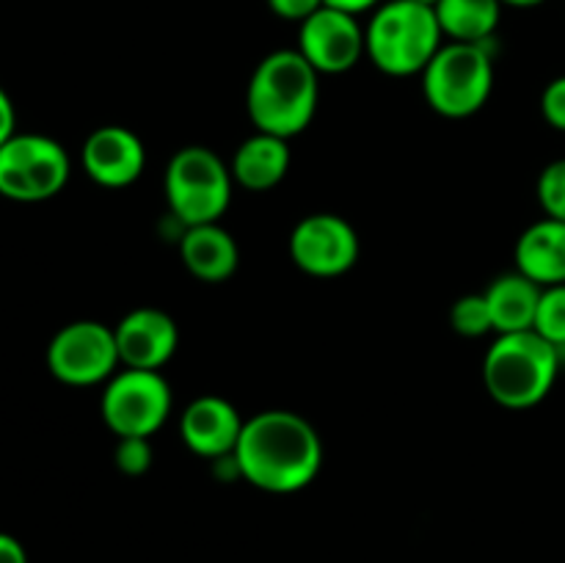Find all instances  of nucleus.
Listing matches in <instances>:
<instances>
[{
  "mask_svg": "<svg viewBox=\"0 0 565 563\" xmlns=\"http://www.w3.org/2000/svg\"><path fill=\"white\" fill-rule=\"evenodd\" d=\"M235 467L246 484L268 495H296L318 478L323 442L307 417L287 408H268L243 419Z\"/></svg>",
  "mask_w": 565,
  "mask_h": 563,
  "instance_id": "nucleus-1",
  "label": "nucleus"
},
{
  "mask_svg": "<svg viewBox=\"0 0 565 563\" xmlns=\"http://www.w3.org/2000/svg\"><path fill=\"white\" fill-rule=\"evenodd\" d=\"M320 99V75L298 50H274L252 72L246 110L259 132L290 141L307 130Z\"/></svg>",
  "mask_w": 565,
  "mask_h": 563,
  "instance_id": "nucleus-2",
  "label": "nucleus"
},
{
  "mask_svg": "<svg viewBox=\"0 0 565 563\" xmlns=\"http://www.w3.org/2000/svg\"><path fill=\"white\" fill-rule=\"evenodd\" d=\"M561 375V348L535 329L497 334L483 357L486 392L500 406L522 412L539 406L555 390Z\"/></svg>",
  "mask_w": 565,
  "mask_h": 563,
  "instance_id": "nucleus-3",
  "label": "nucleus"
},
{
  "mask_svg": "<svg viewBox=\"0 0 565 563\" xmlns=\"http://www.w3.org/2000/svg\"><path fill=\"white\" fill-rule=\"evenodd\" d=\"M441 44L436 11L414 0H384L364 25L367 59L390 77L423 75Z\"/></svg>",
  "mask_w": 565,
  "mask_h": 563,
  "instance_id": "nucleus-4",
  "label": "nucleus"
},
{
  "mask_svg": "<svg viewBox=\"0 0 565 563\" xmlns=\"http://www.w3.org/2000/svg\"><path fill=\"white\" fill-rule=\"evenodd\" d=\"M419 77L430 110L445 119H467L483 110L494 92V59L489 44L445 42Z\"/></svg>",
  "mask_w": 565,
  "mask_h": 563,
  "instance_id": "nucleus-5",
  "label": "nucleus"
},
{
  "mask_svg": "<svg viewBox=\"0 0 565 563\" xmlns=\"http://www.w3.org/2000/svg\"><path fill=\"white\" fill-rule=\"evenodd\" d=\"M230 163L207 147H182L169 160L163 174V193L171 215L185 226L215 224L232 202Z\"/></svg>",
  "mask_w": 565,
  "mask_h": 563,
  "instance_id": "nucleus-6",
  "label": "nucleus"
},
{
  "mask_svg": "<svg viewBox=\"0 0 565 563\" xmlns=\"http://www.w3.org/2000/svg\"><path fill=\"white\" fill-rule=\"evenodd\" d=\"M72 174L66 149L42 132H14L0 147V196L36 204L58 196Z\"/></svg>",
  "mask_w": 565,
  "mask_h": 563,
  "instance_id": "nucleus-7",
  "label": "nucleus"
},
{
  "mask_svg": "<svg viewBox=\"0 0 565 563\" xmlns=\"http://www.w3.org/2000/svg\"><path fill=\"white\" fill-rule=\"evenodd\" d=\"M99 414L119 439L154 436L171 417V386L160 370L125 368L105 384Z\"/></svg>",
  "mask_w": 565,
  "mask_h": 563,
  "instance_id": "nucleus-8",
  "label": "nucleus"
},
{
  "mask_svg": "<svg viewBox=\"0 0 565 563\" xmlns=\"http://www.w3.org/2000/svg\"><path fill=\"white\" fill-rule=\"evenodd\" d=\"M47 370L66 386L108 384L119 373V348L110 326L99 320H72L47 346Z\"/></svg>",
  "mask_w": 565,
  "mask_h": 563,
  "instance_id": "nucleus-9",
  "label": "nucleus"
},
{
  "mask_svg": "<svg viewBox=\"0 0 565 563\" xmlns=\"http://www.w3.org/2000/svg\"><path fill=\"white\" fill-rule=\"evenodd\" d=\"M359 235L337 213H312L290 232V257L303 274L315 279H337L359 259Z\"/></svg>",
  "mask_w": 565,
  "mask_h": 563,
  "instance_id": "nucleus-10",
  "label": "nucleus"
},
{
  "mask_svg": "<svg viewBox=\"0 0 565 563\" xmlns=\"http://www.w3.org/2000/svg\"><path fill=\"white\" fill-rule=\"evenodd\" d=\"M296 50L318 70V75H342L353 70L362 55H367L359 17L331 9V6L318 9L298 25Z\"/></svg>",
  "mask_w": 565,
  "mask_h": 563,
  "instance_id": "nucleus-11",
  "label": "nucleus"
},
{
  "mask_svg": "<svg viewBox=\"0 0 565 563\" xmlns=\"http://www.w3.org/2000/svg\"><path fill=\"white\" fill-rule=\"evenodd\" d=\"M125 368L163 370L180 348V326L166 309L136 307L114 326Z\"/></svg>",
  "mask_w": 565,
  "mask_h": 563,
  "instance_id": "nucleus-12",
  "label": "nucleus"
},
{
  "mask_svg": "<svg viewBox=\"0 0 565 563\" xmlns=\"http://www.w3.org/2000/svg\"><path fill=\"white\" fill-rule=\"evenodd\" d=\"M81 163L97 185L116 191L132 185L143 174L147 149L130 127L105 125L88 132L81 149Z\"/></svg>",
  "mask_w": 565,
  "mask_h": 563,
  "instance_id": "nucleus-13",
  "label": "nucleus"
},
{
  "mask_svg": "<svg viewBox=\"0 0 565 563\" xmlns=\"http://www.w3.org/2000/svg\"><path fill=\"white\" fill-rule=\"evenodd\" d=\"M243 417L226 397L199 395L180 414V436L193 456L218 461L235 453Z\"/></svg>",
  "mask_w": 565,
  "mask_h": 563,
  "instance_id": "nucleus-14",
  "label": "nucleus"
},
{
  "mask_svg": "<svg viewBox=\"0 0 565 563\" xmlns=\"http://www.w3.org/2000/svg\"><path fill=\"white\" fill-rule=\"evenodd\" d=\"M180 257L193 279L221 285L235 276L237 265H241V248H237L235 237L221 226V221H215V224L182 230Z\"/></svg>",
  "mask_w": 565,
  "mask_h": 563,
  "instance_id": "nucleus-15",
  "label": "nucleus"
},
{
  "mask_svg": "<svg viewBox=\"0 0 565 563\" xmlns=\"http://www.w3.org/2000/svg\"><path fill=\"white\" fill-rule=\"evenodd\" d=\"M516 270L541 287L565 285V221L544 215L519 235Z\"/></svg>",
  "mask_w": 565,
  "mask_h": 563,
  "instance_id": "nucleus-16",
  "label": "nucleus"
},
{
  "mask_svg": "<svg viewBox=\"0 0 565 563\" xmlns=\"http://www.w3.org/2000/svg\"><path fill=\"white\" fill-rule=\"evenodd\" d=\"M232 180L252 193H265L279 185L290 171V141L270 132H254L232 155Z\"/></svg>",
  "mask_w": 565,
  "mask_h": 563,
  "instance_id": "nucleus-17",
  "label": "nucleus"
},
{
  "mask_svg": "<svg viewBox=\"0 0 565 563\" xmlns=\"http://www.w3.org/2000/svg\"><path fill=\"white\" fill-rule=\"evenodd\" d=\"M544 287L535 285L524 274H502L486 287V304H489L494 334H513V331H527L535 326L539 301Z\"/></svg>",
  "mask_w": 565,
  "mask_h": 563,
  "instance_id": "nucleus-18",
  "label": "nucleus"
},
{
  "mask_svg": "<svg viewBox=\"0 0 565 563\" xmlns=\"http://www.w3.org/2000/svg\"><path fill=\"white\" fill-rule=\"evenodd\" d=\"M434 11L447 42L489 44L502 20L500 0H439Z\"/></svg>",
  "mask_w": 565,
  "mask_h": 563,
  "instance_id": "nucleus-19",
  "label": "nucleus"
},
{
  "mask_svg": "<svg viewBox=\"0 0 565 563\" xmlns=\"http://www.w3.org/2000/svg\"><path fill=\"white\" fill-rule=\"evenodd\" d=\"M450 326L456 334L469 337V340L491 334L494 323H491V312L483 293H469V296L458 298L450 309Z\"/></svg>",
  "mask_w": 565,
  "mask_h": 563,
  "instance_id": "nucleus-20",
  "label": "nucleus"
},
{
  "mask_svg": "<svg viewBox=\"0 0 565 563\" xmlns=\"http://www.w3.org/2000/svg\"><path fill=\"white\" fill-rule=\"evenodd\" d=\"M535 331L555 348H565V285L544 287L535 315Z\"/></svg>",
  "mask_w": 565,
  "mask_h": 563,
  "instance_id": "nucleus-21",
  "label": "nucleus"
},
{
  "mask_svg": "<svg viewBox=\"0 0 565 563\" xmlns=\"http://www.w3.org/2000/svg\"><path fill=\"white\" fill-rule=\"evenodd\" d=\"M535 193H539V204L544 215L565 221V158L552 160L550 166H544V171L539 174Z\"/></svg>",
  "mask_w": 565,
  "mask_h": 563,
  "instance_id": "nucleus-22",
  "label": "nucleus"
},
{
  "mask_svg": "<svg viewBox=\"0 0 565 563\" xmlns=\"http://www.w3.org/2000/svg\"><path fill=\"white\" fill-rule=\"evenodd\" d=\"M114 461L116 467H119V472L127 475V478L147 475L154 461L152 442H149L147 436H125V439H119V445H116Z\"/></svg>",
  "mask_w": 565,
  "mask_h": 563,
  "instance_id": "nucleus-23",
  "label": "nucleus"
},
{
  "mask_svg": "<svg viewBox=\"0 0 565 563\" xmlns=\"http://www.w3.org/2000/svg\"><path fill=\"white\" fill-rule=\"evenodd\" d=\"M541 116L552 130L565 132V75L546 83L541 94Z\"/></svg>",
  "mask_w": 565,
  "mask_h": 563,
  "instance_id": "nucleus-24",
  "label": "nucleus"
},
{
  "mask_svg": "<svg viewBox=\"0 0 565 563\" xmlns=\"http://www.w3.org/2000/svg\"><path fill=\"white\" fill-rule=\"evenodd\" d=\"M323 0H268V9L274 11L279 20L298 22V25H301L307 17H312L318 9H323Z\"/></svg>",
  "mask_w": 565,
  "mask_h": 563,
  "instance_id": "nucleus-25",
  "label": "nucleus"
},
{
  "mask_svg": "<svg viewBox=\"0 0 565 563\" xmlns=\"http://www.w3.org/2000/svg\"><path fill=\"white\" fill-rule=\"evenodd\" d=\"M17 132V110H14V103H11L9 92H6L3 86H0V147H3L6 141H9L11 136Z\"/></svg>",
  "mask_w": 565,
  "mask_h": 563,
  "instance_id": "nucleus-26",
  "label": "nucleus"
},
{
  "mask_svg": "<svg viewBox=\"0 0 565 563\" xmlns=\"http://www.w3.org/2000/svg\"><path fill=\"white\" fill-rule=\"evenodd\" d=\"M0 563H28L25 546L11 533H0Z\"/></svg>",
  "mask_w": 565,
  "mask_h": 563,
  "instance_id": "nucleus-27",
  "label": "nucleus"
},
{
  "mask_svg": "<svg viewBox=\"0 0 565 563\" xmlns=\"http://www.w3.org/2000/svg\"><path fill=\"white\" fill-rule=\"evenodd\" d=\"M323 3L331 6V9L345 11V14L359 17V14H364V11H375L381 3H384V0H323Z\"/></svg>",
  "mask_w": 565,
  "mask_h": 563,
  "instance_id": "nucleus-28",
  "label": "nucleus"
},
{
  "mask_svg": "<svg viewBox=\"0 0 565 563\" xmlns=\"http://www.w3.org/2000/svg\"><path fill=\"white\" fill-rule=\"evenodd\" d=\"M502 6H511V9H535V6L546 3V0H500Z\"/></svg>",
  "mask_w": 565,
  "mask_h": 563,
  "instance_id": "nucleus-29",
  "label": "nucleus"
},
{
  "mask_svg": "<svg viewBox=\"0 0 565 563\" xmlns=\"http://www.w3.org/2000/svg\"><path fill=\"white\" fill-rule=\"evenodd\" d=\"M414 3H423V6H430V9H434V6L439 3V0H414Z\"/></svg>",
  "mask_w": 565,
  "mask_h": 563,
  "instance_id": "nucleus-30",
  "label": "nucleus"
}]
</instances>
